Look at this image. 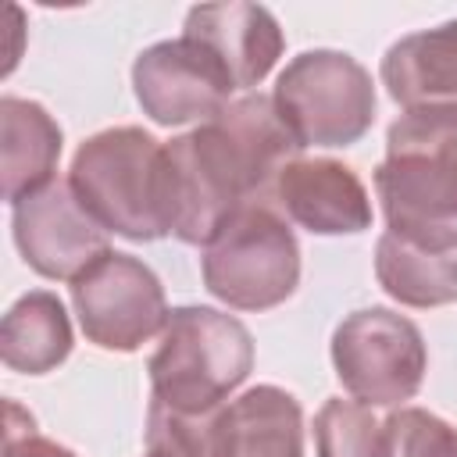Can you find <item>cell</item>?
<instances>
[{
	"label": "cell",
	"mask_w": 457,
	"mask_h": 457,
	"mask_svg": "<svg viewBox=\"0 0 457 457\" xmlns=\"http://www.w3.org/2000/svg\"><path fill=\"white\" fill-rule=\"evenodd\" d=\"M61 146L64 132L39 100L0 96V193L11 207L54 182Z\"/></svg>",
	"instance_id": "15"
},
{
	"label": "cell",
	"mask_w": 457,
	"mask_h": 457,
	"mask_svg": "<svg viewBox=\"0 0 457 457\" xmlns=\"http://www.w3.org/2000/svg\"><path fill=\"white\" fill-rule=\"evenodd\" d=\"M71 346V318L61 296L50 289H32L18 296L0 321V357L11 371L46 375L68 361Z\"/></svg>",
	"instance_id": "16"
},
{
	"label": "cell",
	"mask_w": 457,
	"mask_h": 457,
	"mask_svg": "<svg viewBox=\"0 0 457 457\" xmlns=\"http://www.w3.org/2000/svg\"><path fill=\"white\" fill-rule=\"evenodd\" d=\"M171 236L207 246L214 232L275 189L278 171L300 157V143L264 93L232 100L218 118L164 143Z\"/></svg>",
	"instance_id": "1"
},
{
	"label": "cell",
	"mask_w": 457,
	"mask_h": 457,
	"mask_svg": "<svg viewBox=\"0 0 457 457\" xmlns=\"http://www.w3.org/2000/svg\"><path fill=\"white\" fill-rule=\"evenodd\" d=\"M314 457H386V425L371 407L328 396L314 414Z\"/></svg>",
	"instance_id": "18"
},
{
	"label": "cell",
	"mask_w": 457,
	"mask_h": 457,
	"mask_svg": "<svg viewBox=\"0 0 457 457\" xmlns=\"http://www.w3.org/2000/svg\"><path fill=\"white\" fill-rule=\"evenodd\" d=\"M375 278L403 307H446L457 300V250H428L382 232L375 243Z\"/></svg>",
	"instance_id": "17"
},
{
	"label": "cell",
	"mask_w": 457,
	"mask_h": 457,
	"mask_svg": "<svg viewBox=\"0 0 457 457\" xmlns=\"http://www.w3.org/2000/svg\"><path fill=\"white\" fill-rule=\"evenodd\" d=\"M4 457H79L75 450L61 446L57 439H46L36 432V421L29 411H21L14 400H7V432H4Z\"/></svg>",
	"instance_id": "21"
},
{
	"label": "cell",
	"mask_w": 457,
	"mask_h": 457,
	"mask_svg": "<svg viewBox=\"0 0 457 457\" xmlns=\"http://www.w3.org/2000/svg\"><path fill=\"white\" fill-rule=\"evenodd\" d=\"M68 182L93 221L121 239L154 243L171 236L168 154L139 125H114L79 143Z\"/></svg>",
	"instance_id": "3"
},
{
	"label": "cell",
	"mask_w": 457,
	"mask_h": 457,
	"mask_svg": "<svg viewBox=\"0 0 457 457\" xmlns=\"http://www.w3.org/2000/svg\"><path fill=\"white\" fill-rule=\"evenodd\" d=\"M214 457H303V407L282 386H250L218 414Z\"/></svg>",
	"instance_id": "13"
},
{
	"label": "cell",
	"mask_w": 457,
	"mask_h": 457,
	"mask_svg": "<svg viewBox=\"0 0 457 457\" xmlns=\"http://www.w3.org/2000/svg\"><path fill=\"white\" fill-rule=\"evenodd\" d=\"M332 368L357 403L403 407L425 382L428 346L411 318L389 307H361L332 332Z\"/></svg>",
	"instance_id": "7"
},
{
	"label": "cell",
	"mask_w": 457,
	"mask_h": 457,
	"mask_svg": "<svg viewBox=\"0 0 457 457\" xmlns=\"http://www.w3.org/2000/svg\"><path fill=\"white\" fill-rule=\"evenodd\" d=\"M200 275L214 300L232 311H271L300 286V243L268 204H243L204 246Z\"/></svg>",
	"instance_id": "5"
},
{
	"label": "cell",
	"mask_w": 457,
	"mask_h": 457,
	"mask_svg": "<svg viewBox=\"0 0 457 457\" xmlns=\"http://www.w3.org/2000/svg\"><path fill=\"white\" fill-rule=\"evenodd\" d=\"M132 89L154 125H189L218 118L236 93L225 64L196 39H161L132 61Z\"/></svg>",
	"instance_id": "9"
},
{
	"label": "cell",
	"mask_w": 457,
	"mask_h": 457,
	"mask_svg": "<svg viewBox=\"0 0 457 457\" xmlns=\"http://www.w3.org/2000/svg\"><path fill=\"white\" fill-rule=\"evenodd\" d=\"M275 204L311 236L371 228V196L361 175L336 157H293L275 179Z\"/></svg>",
	"instance_id": "11"
},
{
	"label": "cell",
	"mask_w": 457,
	"mask_h": 457,
	"mask_svg": "<svg viewBox=\"0 0 457 457\" xmlns=\"http://www.w3.org/2000/svg\"><path fill=\"white\" fill-rule=\"evenodd\" d=\"M450 457H457V443H453V453H450Z\"/></svg>",
	"instance_id": "22"
},
{
	"label": "cell",
	"mask_w": 457,
	"mask_h": 457,
	"mask_svg": "<svg viewBox=\"0 0 457 457\" xmlns=\"http://www.w3.org/2000/svg\"><path fill=\"white\" fill-rule=\"evenodd\" d=\"M378 75L403 111L457 104V18L400 36L382 54Z\"/></svg>",
	"instance_id": "14"
},
{
	"label": "cell",
	"mask_w": 457,
	"mask_h": 457,
	"mask_svg": "<svg viewBox=\"0 0 457 457\" xmlns=\"http://www.w3.org/2000/svg\"><path fill=\"white\" fill-rule=\"evenodd\" d=\"M275 111L307 146H353L375 121L371 71L343 50H303L275 79Z\"/></svg>",
	"instance_id": "6"
},
{
	"label": "cell",
	"mask_w": 457,
	"mask_h": 457,
	"mask_svg": "<svg viewBox=\"0 0 457 457\" xmlns=\"http://www.w3.org/2000/svg\"><path fill=\"white\" fill-rule=\"evenodd\" d=\"M375 193L386 232L428 250H457V104L403 111L386 129Z\"/></svg>",
	"instance_id": "2"
},
{
	"label": "cell",
	"mask_w": 457,
	"mask_h": 457,
	"mask_svg": "<svg viewBox=\"0 0 457 457\" xmlns=\"http://www.w3.org/2000/svg\"><path fill=\"white\" fill-rule=\"evenodd\" d=\"M218 411L211 414H175L150 400L146 407V457H214Z\"/></svg>",
	"instance_id": "19"
},
{
	"label": "cell",
	"mask_w": 457,
	"mask_h": 457,
	"mask_svg": "<svg viewBox=\"0 0 457 457\" xmlns=\"http://www.w3.org/2000/svg\"><path fill=\"white\" fill-rule=\"evenodd\" d=\"M71 307L86 339L111 353H136L171 314L157 271L121 250H107L71 282Z\"/></svg>",
	"instance_id": "8"
},
{
	"label": "cell",
	"mask_w": 457,
	"mask_h": 457,
	"mask_svg": "<svg viewBox=\"0 0 457 457\" xmlns=\"http://www.w3.org/2000/svg\"><path fill=\"white\" fill-rule=\"evenodd\" d=\"M253 371L250 328L218 307L186 303L168 314L157 350L146 361L150 400L175 414H211Z\"/></svg>",
	"instance_id": "4"
},
{
	"label": "cell",
	"mask_w": 457,
	"mask_h": 457,
	"mask_svg": "<svg viewBox=\"0 0 457 457\" xmlns=\"http://www.w3.org/2000/svg\"><path fill=\"white\" fill-rule=\"evenodd\" d=\"M386 457H450L457 428L425 407H400L386 421Z\"/></svg>",
	"instance_id": "20"
},
{
	"label": "cell",
	"mask_w": 457,
	"mask_h": 457,
	"mask_svg": "<svg viewBox=\"0 0 457 457\" xmlns=\"http://www.w3.org/2000/svg\"><path fill=\"white\" fill-rule=\"evenodd\" d=\"M11 232L21 261L54 282H75L111 250L107 228H100L79 204L68 179H54L50 186L21 196L11 207Z\"/></svg>",
	"instance_id": "10"
},
{
	"label": "cell",
	"mask_w": 457,
	"mask_h": 457,
	"mask_svg": "<svg viewBox=\"0 0 457 457\" xmlns=\"http://www.w3.org/2000/svg\"><path fill=\"white\" fill-rule=\"evenodd\" d=\"M182 36L204 43L232 75L236 89H253L282 57L278 18L261 4H200L186 11Z\"/></svg>",
	"instance_id": "12"
}]
</instances>
